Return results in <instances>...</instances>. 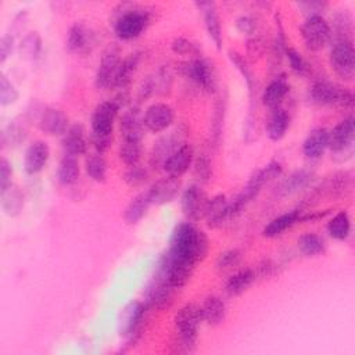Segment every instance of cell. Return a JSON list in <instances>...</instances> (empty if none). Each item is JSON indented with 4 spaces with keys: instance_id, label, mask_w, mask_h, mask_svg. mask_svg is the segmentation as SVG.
<instances>
[{
    "instance_id": "1",
    "label": "cell",
    "mask_w": 355,
    "mask_h": 355,
    "mask_svg": "<svg viewBox=\"0 0 355 355\" xmlns=\"http://www.w3.org/2000/svg\"><path fill=\"white\" fill-rule=\"evenodd\" d=\"M168 255L176 261H182L196 266L208 252V237L190 222L179 223L169 241Z\"/></svg>"
},
{
    "instance_id": "2",
    "label": "cell",
    "mask_w": 355,
    "mask_h": 355,
    "mask_svg": "<svg viewBox=\"0 0 355 355\" xmlns=\"http://www.w3.org/2000/svg\"><path fill=\"white\" fill-rule=\"evenodd\" d=\"M201 322V308L197 304H186L176 312L173 318L176 329V340L173 345L176 347V352H193L196 349L197 333Z\"/></svg>"
},
{
    "instance_id": "3",
    "label": "cell",
    "mask_w": 355,
    "mask_h": 355,
    "mask_svg": "<svg viewBox=\"0 0 355 355\" xmlns=\"http://www.w3.org/2000/svg\"><path fill=\"white\" fill-rule=\"evenodd\" d=\"M282 172H283V168L277 161H272L263 168L257 169L248 179L244 189L230 201V207H229L230 218L237 216L252 200H255V197L261 193L262 187L266 183L279 178Z\"/></svg>"
},
{
    "instance_id": "4",
    "label": "cell",
    "mask_w": 355,
    "mask_h": 355,
    "mask_svg": "<svg viewBox=\"0 0 355 355\" xmlns=\"http://www.w3.org/2000/svg\"><path fill=\"white\" fill-rule=\"evenodd\" d=\"M150 12L132 3L121 4V12L114 22V33L121 40L139 37L150 24Z\"/></svg>"
},
{
    "instance_id": "5",
    "label": "cell",
    "mask_w": 355,
    "mask_h": 355,
    "mask_svg": "<svg viewBox=\"0 0 355 355\" xmlns=\"http://www.w3.org/2000/svg\"><path fill=\"white\" fill-rule=\"evenodd\" d=\"M306 97L311 104L319 107H340L349 110L354 107L355 101L351 90L329 80L313 82L308 89Z\"/></svg>"
},
{
    "instance_id": "6",
    "label": "cell",
    "mask_w": 355,
    "mask_h": 355,
    "mask_svg": "<svg viewBox=\"0 0 355 355\" xmlns=\"http://www.w3.org/2000/svg\"><path fill=\"white\" fill-rule=\"evenodd\" d=\"M178 72L205 93H215L218 89L216 71L209 60L200 57L179 62Z\"/></svg>"
},
{
    "instance_id": "7",
    "label": "cell",
    "mask_w": 355,
    "mask_h": 355,
    "mask_svg": "<svg viewBox=\"0 0 355 355\" xmlns=\"http://www.w3.org/2000/svg\"><path fill=\"white\" fill-rule=\"evenodd\" d=\"M329 62L333 72L343 80L351 82L355 76L354 40H338L331 43Z\"/></svg>"
},
{
    "instance_id": "8",
    "label": "cell",
    "mask_w": 355,
    "mask_h": 355,
    "mask_svg": "<svg viewBox=\"0 0 355 355\" xmlns=\"http://www.w3.org/2000/svg\"><path fill=\"white\" fill-rule=\"evenodd\" d=\"M351 184H352V178L349 175V172H336L331 176L326 178L320 186H318L312 194L309 196V198H305L304 204L300 207V209L302 211L304 208L308 209L309 201H312V205L315 202H318L322 197H330V198H338L345 196L349 190H351Z\"/></svg>"
},
{
    "instance_id": "9",
    "label": "cell",
    "mask_w": 355,
    "mask_h": 355,
    "mask_svg": "<svg viewBox=\"0 0 355 355\" xmlns=\"http://www.w3.org/2000/svg\"><path fill=\"white\" fill-rule=\"evenodd\" d=\"M301 36L309 50L319 51L330 43V24L322 15L306 17L301 25Z\"/></svg>"
},
{
    "instance_id": "10",
    "label": "cell",
    "mask_w": 355,
    "mask_h": 355,
    "mask_svg": "<svg viewBox=\"0 0 355 355\" xmlns=\"http://www.w3.org/2000/svg\"><path fill=\"white\" fill-rule=\"evenodd\" d=\"M175 288L172 284L168 282L166 275L164 270L157 265L155 266V273L148 283L146 293H144V304L147 306H154V308H165L171 304L172 295H173Z\"/></svg>"
},
{
    "instance_id": "11",
    "label": "cell",
    "mask_w": 355,
    "mask_h": 355,
    "mask_svg": "<svg viewBox=\"0 0 355 355\" xmlns=\"http://www.w3.org/2000/svg\"><path fill=\"white\" fill-rule=\"evenodd\" d=\"M147 305L140 301L129 302L119 313V333L129 341L135 343L141 331Z\"/></svg>"
},
{
    "instance_id": "12",
    "label": "cell",
    "mask_w": 355,
    "mask_h": 355,
    "mask_svg": "<svg viewBox=\"0 0 355 355\" xmlns=\"http://www.w3.org/2000/svg\"><path fill=\"white\" fill-rule=\"evenodd\" d=\"M121 61L122 60L119 57V50L114 46H110L103 53V57L94 78V83L97 89H101V90L115 89V80L118 76Z\"/></svg>"
},
{
    "instance_id": "13",
    "label": "cell",
    "mask_w": 355,
    "mask_h": 355,
    "mask_svg": "<svg viewBox=\"0 0 355 355\" xmlns=\"http://www.w3.org/2000/svg\"><path fill=\"white\" fill-rule=\"evenodd\" d=\"M355 139V118L347 116L329 130V148L334 154L351 153Z\"/></svg>"
},
{
    "instance_id": "14",
    "label": "cell",
    "mask_w": 355,
    "mask_h": 355,
    "mask_svg": "<svg viewBox=\"0 0 355 355\" xmlns=\"http://www.w3.org/2000/svg\"><path fill=\"white\" fill-rule=\"evenodd\" d=\"M209 198L198 184H190L182 194V211L189 220H200L204 218Z\"/></svg>"
},
{
    "instance_id": "15",
    "label": "cell",
    "mask_w": 355,
    "mask_h": 355,
    "mask_svg": "<svg viewBox=\"0 0 355 355\" xmlns=\"http://www.w3.org/2000/svg\"><path fill=\"white\" fill-rule=\"evenodd\" d=\"M121 105L114 100L100 103L90 118L92 133L94 135H112L114 122Z\"/></svg>"
},
{
    "instance_id": "16",
    "label": "cell",
    "mask_w": 355,
    "mask_h": 355,
    "mask_svg": "<svg viewBox=\"0 0 355 355\" xmlns=\"http://www.w3.org/2000/svg\"><path fill=\"white\" fill-rule=\"evenodd\" d=\"M175 119V114L171 105L165 103H155L150 105L144 115H143V123L144 128L153 133H159L166 130Z\"/></svg>"
},
{
    "instance_id": "17",
    "label": "cell",
    "mask_w": 355,
    "mask_h": 355,
    "mask_svg": "<svg viewBox=\"0 0 355 355\" xmlns=\"http://www.w3.org/2000/svg\"><path fill=\"white\" fill-rule=\"evenodd\" d=\"M180 179L179 178H172V176H165L154 182L147 191L148 198L153 205H164L171 201H173L179 191H180Z\"/></svg>"
},
{
    "instance_id": "18",
    "label": "cell",
    "mask_w": 355,
    "mask_h": 355,
    "mask_svg": "<svg viewBox=\"0 0 355 355\" xmlns=\"http://www.w3.org/2000/svg\"><path fill=\"white\" fill-rule=\"evenodd\" d=\"M183 132H180L179 129L162 136L161 139H158L151 150L150 154V165L153 168H162L164 162L169 158V155L183 144Z\"/></svg>"
},
{
    "instance_id": "19",
    "label": "cell",
    "mask_w": 355,
    "mask_h": 355,
    "mask_svg": "<svg viewBox=\"0 0 355 355\" xmlns=\"http://www.w3.org/2000/svg\"><path fill=\"white\" fill-rule=\"evenodd\" d=\"M193 159H194V150H193V147L190 144H187V143H183L164 162L162 169L166 172L168 176L180 178L193 165Z\"/></svg>"
},
{
    "instance_id": "20",
    "label": "cell",
    "mask_w": 355,
    "mask_h": 355,
    "mask_svg": "<svg viewBox=\"0 0 355 355\" xmlns=\"http://www.w3.org/2000/svg\"><path fill=\"white\" fill-rule=\"evenodd\" d=\"M37 125L42 132L50 136H62L71 126L68 116L61 110L50 108V107L44 108L40 112Z\"/></svg>"
},
{
    "instance_id": "21",
    "label": "cell",
    "mask_w": 355,
    "mask_h": 355,
    "mask_svg": "<svg viewBox=\"0 0 355 355\" xmlns=\"http://www.w3.org/2000/svg\"><path fill=\"white\" fill-rule=\"evenodd\" d=\"M50 158L49 144L43 140H36L28 146L24 155V169L28 175L39 173Z\"/></svg>"
},
{
    "instance_id": "22",
    "label": "cell",
    "mask_w": 355,
    "mask_h": 355,
    "mask_svg": "<svg viewBox=\"0 0 355 355\" xmlns=\"http://www.w3.org/2000/svg\"><path fill=\"white\" fill-rule=\"evenodd\" d=\"M194 6L201 11L204 18V26L207 29L208 36L215 43L218 49L222 47V26L220 19L216 11V4L214 1H196Z\"/></svg>"
},
{
    "instance_id": "23",
    "label": "cell",
    "mask_w": 355,
    "mask_h": 355,
    "mask_svg": "<svg viewBox=\"0 0 355 355\" xmlns=\"http://www.w3.org/2000/svg\"><path fill=\"white\" fill-rule=\"evenodd\" d=\"M62 150L67 155H82L87 151V137L85 128L80 123H73L68 128V130L62 135L61 139Z\"/></svg>"
},
{
    "instance_id": "24",
    "label": "cell",
    "mask_w": 355,
    "mask_h": 355,
    "mask_svg": "<svg viewBox=\"0 0 355 355\" xmlns=\"http://www.w3.org/2000/svg\"><path fill=\"white\" fill-rule=\"evenodd\" d=\"M313 172L309 169H300L293 172L290 176L283 179L277 187H276V194L279 197H287L293 196L304 189H306L312 182H313Z\"/></svg>"
},
{
    "instance_id": "25",
    "label": "cell",
    "mask_w": 355,
    "mask_h": 355,
    "mask_svg": "<svg viewBox=\"0 0 355 355\" xmlns=\"http://www.w3.org/2000/svg\"><path fill=\"white\" fill-rule=\"evenodd\" d=\"M229 207H230V201L226 198L225 194H216L212 198H209L208 207L204 215L207 225L212 229L220 227L230 218Z\"/></svg>"
},
{
    "instance_id": "26",
    "label": "cell",
    "mask_w": 355,
    "mask_h": 355,
    "mask_svg": "<svg viewBox=\"0 0 355 355\" xmlns=\"http://www.w3.org/2000/svg\"><path fill=\"white\" fill-rule=\"evenodd\" d=\"M329 146V130L326 128L312 129L302 143V153L311 159H316L323 155Z\"/></svg>"
},
{
    "instance_id": "27",
    "label": "cell",
    "mask_w": 355,
    "mask_h": 355,
    "mask_svg": "<svg viewBox=\"0 0 355 355\" xmlns=\"http://www.w3.org/2000/svg\"><path fill=\"white\" fill-rule=\"evenodd\" d=\"M119 129H121L122 139L141 140L144 123H143V115L140 114V110L136 107H132L128 111H125L123 115L121 116Z\"/></svg>"
},
{
    "instance_id": "28",
    "label": "cell",
    "mask_w": 355,
    "mask_h": 355,
    "mask_svg": "<svg viewBox=\"0 0 355 355\" xmlns=\"http://www.w3.org/2000/svg\"><path fill=\"white\" fill-rule=\"evenodd\" d=\"M93 44V33L83 24H73L65 40V47L71 53H85Z\"/></svg>"
},
{
    "instance_id": "29",
    "label": "cell",
    "mask_w": 355,
    "mask_h": 355,
    "mask_svg": "<svg viewBox=\"0 0 355 355\" xmlns=\"http://www.w3.org/2000/svg\"><path fill=\"white\" fill-rule=\"evenodd\" d=\"M330 43L338 40H352L354 19L348 10H340L334 14L330 25Z\"/></svg>"
},
{
    "instance_id": "30",
    "label": "cell",
    "mask_w": 355,
    "mask_h": 355,
    "mask_svg": "<svg viewBox=\"0 0 355 355\" xmlns=\"http://www.w3.org/2000/svg\"><path fill=\"white\" fill-rule=\"evenodd\" d=\"M301 209H291L288 212H284L276 218H273L262 230V234L265 237L273 239L277 237L280 234H283L286 230H288L290 227H293L295 223L300 222V216H301Z\"/></svg>"
},
{
    "instance_id": "31",
    "label": "cell",
    "mask_w": 355,
    "mask_h": 355,
    "mask_svg": "<svg viewBox=\"0 0 355 355\" xmlns=\"http://www.w3.org/2000/svg\"><path fill=\"white\" fill-rule=\"evenodd\" d=\"M288 92H290V85L287 83V80L283 76L276 78L265 87L262 93V104L270 110L280 108Z\"/></svg>"
},
{
    "instance_id": "32",
    "label": "cell",
    "mask_w": 355,
    "mask_h": 355,
    "mask_svg": "<svg viewBox=\"0 0 355 355\" xmlns=\"http://www.w3.org/2000/svg\"><path fill=\"white\" fill-rule=\"evenodd\" d=\"M200 308H201L202 322H205L207 324L219 326L220 323H223L226 316V306L219 297L216 295L207 297L200 305Z\"/></svg>"
},
{
    "instance_id": "33",
    "label": "cell",
    "mask_w": 355,
    "mask_h": 355,
    "mask_svg": "<svg viewBox=\"0 0 355 355\" xmlns=\"http://www.w3.org/2000/svg\"><path fill=\"white\" fill-rule=\"evenodd\" d=\"M290 125L288 114L283 108L270 110L266 119V135L272 141H279L284 137Z\"/></svg>"
},
{
    "instance_id": "34",
    "label": "cell",
    "mask_w": 355,
    "mask_h": 355,
    "mask_svg": "<svg viewBox=\"0 0 355 355\" xmlns=\"http://www.w3.org/2000/svg\"><path fill=\"white\" fill-rule=\"evenodd\" d=\"M140 60H141V53L136 51V53H130L121 61L118 76L115 80V89H119L121 92H126L128 86L132 82L133 75L137 71Z\"/></svg>"
},
{
    "instance_id": "35",
    "label": "cell",
    "mask_w": 355,
    "mask_h": 355,
    "mask_svg": "<svg viewBox=\"0 0 355 355\" xmlns=\"http://www.w3.org/2000/svg\"><path fill=\"white\" fill-rule=\"evenodd\" d=\"M255 279H257V275L254 269H250V268L241 269L229 277V280L226 282L225 290L229 295H233V297L241 295L244 291H247L251 287Z\"/></svg>"
},
{
    "instance_id": "36",
    "label": "cell",
    "mask_w": 355,
    "mask_h": 355,
    "mask_svg": "<svg viewBox=\"0 0 355 355\" xmlns=\"http://www.w3.org/2000/svg\"><path fill=\"white\" fill-rule=\"evenodd\" d=\"M150 205H153V204H151V201L148 198L147 191L139 193L137 196H135L129 201V204L125 208V212H123L125 222L129 223V225L137 223L147 214Z\"/></svg>"
},
{
    "instance_id": "37",
    "label": "cell",
    "mask_w": 355,
    "mask_h": 355,
    "mask_svg": "<svg viewBox=\"0 0 355 355\" xmlns=\"http://www.w3.org/2000/svg\"><path fill=\"white\" fill-rule=\"evenodd\" d=\"M1 208L8 216L18 215L24 208V194L15 184H8L6 189L0 190Z\"/></svg>"
},
{
    "instance_id": "38",
    "label": "cell",
    "mask_w": 355,
    "mask_h": 355,
    "mask_svg": "<svg viewBox=\"0 0 355 355\" xmlns=\"http://www.w3.org/2000/svg\"><path fill=\"white\" fill-rule=\"evenodd\" d=\"M26 136H28L26 121L22 118H15L1 132V144H3V147L19 146L21 143L25 141Z\"/></svg>"
},
{
    "instance_id": "39",
    "label": "cell",
    "mask_w": 355,
    "mask_h": 355,
    "mask_svg": "<svg viewBox=\"0 0 355 355\" xmlns=\"http://www.w3.org/2000/svg\"><path fill=\"white\" fill-rule=\"evenodd\" d=\"M80 175V166L73 155H64L57 168V179L61 184L69 186L73 184Z\"/></svg>"
},
{
    "instance_id": "40",
    "label": "cell",
    "mask_w": 355,
    "mask_h": 355,
    "mask_svg": "<svg viewBox=\"0 0 355 355\" xmlns=\"http://www.w3.org/2000/svg\"><path fill=\"white\" fill-rule=\"evenodd\" d=\"M327 232L336 240H340V241L347 240L351 232V219L348 212L347 211L337 212L327 223Z\"/></svg>"
},
{
    "instance_id": "41",
    "label": "cell",
    "mask_w": 355,
    "mask_h": 355,
    "mask_svg": "<svg viewBox=\"0 0 355 355\" xmlns=\"http://www.w3.org/2000/svg\"><path fill=\"white\" fill-rule=\"evenodd\" d=\"M229 55V60L232 61V64L236 67V69L241 73V76L244 78L245 83H247V87H248V92H250V96L252 98L254 96V92L257 90V80H255V76H254V72L251 69V67L248 65L247 60L237 51L234 50H230L227 53Z\"/></svg>"
},
{
    "instance_id": "42",
    "label": "cell",
    "mask_w": 355,
    "mask_h": 355,
    "mask_svg": "<svg viewBox=\"0 0 355 355\" xmlns=\"http://www.w3.org/2000/svg\"><path fill=\"white\" fill-rule=\"evenodd\" d=\"M141 140L137 139H122L119 146V158L125 165L133 166L137 165L141 158Z\"/></svg>"
},
{
    "instance_id": "43",
    "label": "cell",
    "mask_w": 355,
    "mask_h": 355,
    "mask_svg": "<svg viewBox=\"0 0 355 355\" xmlns=\"http://www.w3.org/2000/svg\"><path fill=\"white\" fill-rule=\"evenodd\" d=\"M298 250L306 257H316L324 252V241L315 233H304L298 237Z\"/></svg>"
},
{
    "instance_id": "44",
    "label": "cell",
    "mask_w": 355,
    "mask_h": 355,
    "mask_svg": "<svg viewBox=\"0 0 355 355\" xmlns=\"http://www.w3.org/2000/svg\"><path fill=\"white\" fill-rule=\"evenodd\" d=\"M85 169L87 176L97 182V183H103L107 179V162L104 159V157L101 154H94L90 155L86 162H85Z\"/></svg>"
},
{
    "instance_id": "45",
    "label": "cell",
    "mask_w": 355,
    "mask_h": 355,
    "mask_svg": "<svg viewBox=\"0 0 355 355\" xmlns=\"http://www.w3.org/2000/svg\"><path fill=\"white\" fill-rule=\"evenodd\" d=\"M19 54L28 60H36L42 51V39L37 32L28 33L18 46Z\"/></svg>"
},
{
    "instance_id": "46",
    "label": "cell",
    "mask_w": 355,
    "mask_h": 355,
    "mask_svg": "<svg viewBox=\"0 0 355 355\" xmlns=\"http://www.w3.org/2000/svg\"><path fill=\"white\" fill-rule=\"evenodd\" d=\"M171 49L175 54H179V55H186V57H191V58H200L201 57V47L187 39V37H175L171 43Z\"/></svg>"
},
{
    "instance_id": "47",
    "label": "cell",
    "mask_w": 355,
    "mask_h": 355,
    "mask_svg": "<svg viewBox=\"0 0 355 355\" xmlns=\"http://www.w3.org/2000/svg\"><path fill=\"white\" fill-rule=\"evenodd\" d=\"M225 108H226V100L225 98H218L215 104V111L212 116V123H211V139L212 143L216 146L219 143L222 129H223V119H225Z\"/></svg>"
},
{
    "instance_id": "48",
    "label": "cell",
    "mask_w": 355,
    "mask_h": 355,
    "mask_svg": "<svg viewBox=\"0 0 355 355\" xmlns=\"http://www.w3.org/2000/svg\"><path fill=\"white\" fill-rule=\"evenodd\" d=\"M194 176L198 182L207 183L212 176V164L207 153H201L193 159Z\"/></svg>"
},
{
    "instance_id": "49",
    "label": "cell",
    "mask_w": 355,
    "mask_h": 355,
    "mask_svg": "<svg viewBox=\"0 0 355 355\" xmlns=\"http://www.w3.org/2000/svg\"><path fill=\"white\" fill-rule=\"evenodd\" d=\"M241 261V252L237 248H230L219 254L215 262V268L219 272H229L239 266Z\"/></svg>"
},
{
    "instance_id": "50",
    "label": "cell",
    "mask_w": 355,
    "mask_h": 355,
    "mask_svg": "<svg viewBox=\"0 0 355 355\" xmlns=\"http://www.w3.org/2000/svg\"><path fill=\"white\" fill-rule=\"evenodd\" d=\"M18 100V90L8 80V78L1 73L0 75V104L3 107L11 105Z\"/></svg>"
},
{
    "instance_id": "51",
    "label": "cell",
    "mask_w": 355,
    "mask_h": 355,
    "mask_svg": "<svg viewBox=\"0 0 355 355\" xmlns=\"http://www.w3.org/2000/svg\"><path fill=\"white\" fill-rule=\"evenodd\" d=\"M284 55L287 57L290 62V68L297 73V75H306L309 71V67L305 61V58L293 47H287L284 51Z\"/></svg>"
},
{
    "instance_id": "52",
    "label": "cell",
    "mask_w": 355,
    "mask_h": 355,
    "mask_svg": "<svg viewBox=\"0 0 355 355\" xmlns=\"http://www.w3.org/2000/svg\"><path fill=\"white\" fill-rule=\"evenodd\" d=\"M123 180L126 182V184H129L132 187L141 186L147 180V171L144 168L139 166V164L129 166L123 175Z\"/></svg>"
},
{
    "instance_id": "53",
    "label": "cell",
    "mask_w": 355,
    "mask_h": 355,
    "mask_svg": "<svg viewBox=\"0 0 355 355\" xmlns=\"http://www.w3.org/2000/svg\"><path fill=\"white\" fill-rule=\"evenodd\" d=\"M154 86H155V93L165 94L172 85V73L168 67H162L154 76Z\"/></svg>"
},
{
    "instance_id": "54",
    "label": "cell",
    "mask_w": 355,
    "mask_h": 355,
    "mask_svg": "<svg viewBox=\"0 0 355 355\" xmlns=\"http://www.w3.org/2000/svg\"><path fill=\"white\" fill-rule=\"evenodd\" d=\"M268 49V44H266V40L263 36H252L251 39H248L247 42V53L248 55L251 57H262L265 54Z\"/></svg>"
},
{
    "instance_id": "55",
    "label": "cell",
    "mask_w": 355,
    "mask_h": 355,
    "mask_svg": "<svg viewBox=\"0 0 355 355\" xmlns=\"http://www.w3.org/2000/svg\"><path fill=\"white\" fill-rule=\"evenodd\" d=\"M297 6L306 17H313V15H322L323 10L327 7V3H324V1H301V3H297Z\"/></svg>"
},
{
    "instance_id": "56",
    "label": "cell",
    "mask_w": 355,
    "mask_h": 355,
    "mask_svg": "<svg viewBox=\"0 0 355 355\" xmlns=\"http://www.w3.org/2000/svg\"><path fill=\"white\" fill-rule=\"evenodd\" d=\"M236 26L241 33L245 35H254L257 31V19L251 15H241L236 21Z\"/></svg>"
},
{
    "instance_id": "57",
    "label": "cell",
    "mask_w": 355,
    "mask_h": 355,
    "mask_svg": "<svg viewBox=\"0 0 355 355\" xmlns=\"http://www.w3.org/2000/svg\"><path fill=\"white\" fill-rule=\"evenodd\" d=\"M90 141H92L93 147L96 148L97 154H103L110 148V146L112 143V135H94V133H92L90 135Z\"/></svg>"
},
{
    "instance_id": "58",
    "label": "cell",
    "mask_w": 355,
    "mask_h": 355,
    "mask_svg": "<svg viewBox=\"0 0 355 355\" xmlns=\"http://www.w3.org/2000/svg\"><path fill=\"white\" fill-rule=\"evenodd\" d=\"M14 49V36L11 33H4L0 40V62L3 64L11 54Z\"/></svg>"
},
{
    "instance_id": "59",
    "label": "cell",
    "mask_w": 355,
    "mask_h": 355,
    "mask_svg": "<svg viewBox=\"0 0 355 355\" xmlns=\"http://www.w3.org/2000/svg\"><path fill=\"white\" fill-rule=\"evenodd\" d=\"M11 175H12V166L3 157L0 159V190L6 189L8 184H11Z\"/></svg>"
},
{
    "instance_id": "60",
    "label": "cell",
    "mask_w": 355,
    "mask_h": 355,
    "mask_svg": "<svg viewBox=\"0 0 355 355\" xmlns=\"http://www.w3.org/2000/svg\"><path fill=\"white\" fill-rule=\"evenodd\" d=\"M330 214V209L324 211H302L300 216V222H316L319 219H323Z\"/></svg>"
},
{
    "instance_id": "61",
    "label": "cell",
    "mask_w": 355,
    "mask_h": 355,
    "mask_svg": "<svg viewBox=\"0 0 355 355\" xmlns=\"http://www.w3.org/2000/svg\"><path fill=\"white\" fill-rule=\"evenodd\" d=\"M275 272H276V265H275L270 259H265V261H262V262L258 265V268H257V270H255V275L259 276V277H269V276H272Z\"/></svg>"
}]
</instances>
